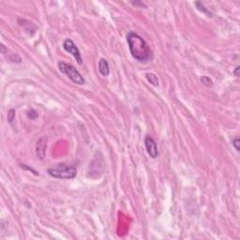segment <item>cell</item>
Listing matches in <instances>:
<instances>
[{
    "label": "cell",
    "instance_id": "obj_1",
    "mask_svg": "<svg viewBox=\"0 0 240 240\" xmlns=\"http://www.w3.org/2000/svg\"><path fill=\"white\" fill-rule=\"evenodd\" d=\"M127 41L130 52L133 58L142 63H147L152 60V50L150 49L148 43L140 35L135 32H130L127 35Z\"/></svg>",
    "mask_w": 240,
    "mask_h": 240
},
{
    "label": "cell",
    "instance_id": "obj_2",
    "mask_svg": "<svg viewBox=\"0 0 240 240\" xmlns=\"http://www.w3.org/2000/svg\"><path fill=\"white\" fill-rule=\"evenodd\" d=\"M48 174L54 178L72 179L77 174V170L73 165L61 163L54 168L48 169Z\"/></svg>",
    "mask_w": 240,
    "mask_h": 240
},
{
    "label": "cell",
    "instance_id": "obj_3",
    "mask_svg": "<svg viewBox=\"0 0 240 240\" xmlns=\"http://www.w3.org/2000/svg\"><path fill=\"white\" fill-rule=\"evenodd\" d=\"M58 68H59V71L62 73L66 74L73 83L77 85H84L85 83V80L78 71V69L76 68H74L72 65L67 64V63H64V62H59Z\"/></svg>",
    "mask_w": 240,
    "mask_h": 240
},
{
    "label": "cell",
    "instance_id": "obj_4",
    "mask_svg": "<svg viewBox=\"0 0 240 240\" xmlns=\"http://www.w3.org/2000/svg\"><path fill=\"white\" fill-rule=\"evenodd\" d=\"M63 48H64V50L66 52L69 53V54L74 56L75 60L77 61V63L79 65H82V63H83V59H82L81 53L79 51L78 47L75 45L74 42L71 40H69V39L65 40L64 43H63Z\"/></svg>",
    "mask_w": 240,
    "mask_h": 240
},
{
    "label": "cell",
    "instance_id": "obj_5",
    "mask_svg": "<svg viewBox=\"0 0 240 240\" xmlns=\"http://www.w3.org/2000/svg\"><path fill=\"white\" fill-rule=\"evenodd\" d=\"M144 146H146L148 155L152 159H156L158 155H159V152H158V147L154 139L150 136H147L146 139H144Z\"/></svg>",
    "mask_w": 240,
    "mask_h": 240
},
{
    "label": "cell",
    "instance_id": "obj_6",
    "mask_svg": "<svg viewBox=\"0 0 240 240\" xmlns=\"http://www.w3.org/2000/svg\"><path fill=\"white\" fill-rule=\"evenodd\" d=\"M47 137L42 136L40 137L37 142L36 144V153L37 156L40 158V160H43L46 155V148H47Z\"/></svg>",
    "mask_w": 240,
    "mask_h": 240
},
{
    "label": "cell",
    "instance_id": "obj_7",
    "mask_svg": "<svg viewBox=\"0 0 240 240\" xmlns=\"http://www.w3.org/2000/svg\"><path fill=\"white\" fill-rule=\"evenodd\" d=\"M99 71L100 72V74L103 75V76H108L110 73V68H109V64L107 62L106 59L102 58L99 62Z\"/></svg>",
    "mask_w": 240,
    "mask_h": 240
},
{
    "label": "cell",
    "instance_id": "obj_8",
    "mask_svg": "<svg viewBox=\"0 0 240 240\" xmlns=\"http://www.w3.org/2000/svg\"><path fill=\"white\" fill-rule=\"evenodd\" d=\"M146 77L147 79V81L149 82V83L151 85H153L155 86H158L159 85V79H158L157 77V75L152 73V72H150V73H147L146 74Z\"/></svg>",
    "mask_w": 240,
    "mask_h": 240
},
{
    "label": "cell",
    "instance_id": "obj_9",
    "mask_svg": "<svg viewBox=\"0 0 240 240\" xmlns=\"http://www.w3.org/2000/svg\"><path fill=\"white\" fill-rule=\"evenodd\" d=\"M195 5L197 6V9L199 10H201V11H203L204 13H205V14H207L208 16H211V13L209 11H208L206 9H205V5L202 3V2H199V1H197V2H195Z\"/></svg>",
    "mask_w": 240,
    "mask_h": 240
},
{
    "label": "cell",
    "instance_id": "obj_10",
    "mask_svg": "<svg viewBox=\"0 0 240 240\" xmlns=\"http://www.w3.org/2000/svg\"><path fill=\"white\" fill-rule=\"evenodd\" d=\"M201 82H202V84L205 85V86H207V87L212 86V85H213V82H212V80H211L209 77H207V76H204V77H202V78H201Z\"/></svg>",
    "mask_w": 240,
    "mask_h": 240
},
{
    "label": "cell",
    "instance_id": "obj_11",
    "mask_svg": "<svg viewBox=\"0 0 240 240\" xmlns=\"http://www.w3.org/2000/svg\"><path fill=\"white\" fill-rule=\"evenodd\" d=\"M14 118H15V111L13 109H10L8 113V121L10 123H12Z\"/></svg>",
    "mask_w": 240,
    "mask_h": 240
},
{
    "label": "cell",
    "instance_id": "obj_12",
    "mask_svg": "<svg viewBox=\"0 0 240 240\" xmlns=\"http://www.w3.org/2000/svg\"><path fill=\"white\" fill-rule=\"evenodd\" d=\"M27 116H28V118L34 120V119H36V118L38 117V113H37L35 110H30V111L27 113Z\"/></svg>",
    "mask_w": 240,
    "mask_h": 240
},
{
    "label": "cell",
    "instance_id": "obj_13",
    "mask_svg": "<svg viewBox=\"0 0 240 240\" xmlns=\"http://www.w3.org/2000/svg\"><path fill=\"white\" fill-rule=\"evenodd\" d=\"M239 144H240L239 138H236L235 140L233 141V146L235 147V148L236 149V151H239V150H240V148H239Z\"/></svg>",
    "mask_w": 240,
    "mask_h": 240
},
{
    "label": "cell",
    "instance_id": "obj_14",
    "mask_svg": "<svg viewBox=\"0 0 240 240\" xmlns=\"http://www.w3.org/2000/svg\"><path fill=\"white\" fill-rule=\"evenodd\" d=\"M133 6H141V7H144V8H147V5L144 4V2L142 1H135V2H130Z\"/></svg>",
    "mask_w": 240,
    "mask_h": 240
},
{
    "label": "cell",
    "instance_id": "obj_15",
    "mask_svg": "<svg viewBox=\"0 0 240 240\" xmlns=\"http://www.w3.org/2000/svg\"><path fill=\"white\" fill-rule=\"evenodd\" d=\"M239 69H240V68H239V66H237L235 71H233V73H235V75H236V76H239Z\"/></svg>",
    "mask_w": 240,
    "mask_h": 240
},
{
    "label": "cell",
    "instance_id": "obj_16",
    "mask_svg": "<svg viewBox=\"0 0 240 240\" xmlns=\"http://www.w3.org/2000/svg\"><path fill=\"white\" fill-rule=\"evenodd\" d=\"M1 49H2V53H3V54H5L6 51H7V49L5 48V46L3 45V44H1Z\"/></svg>",
    "mask_w": 240,
    "mask_h": 240
}]
</instances>
